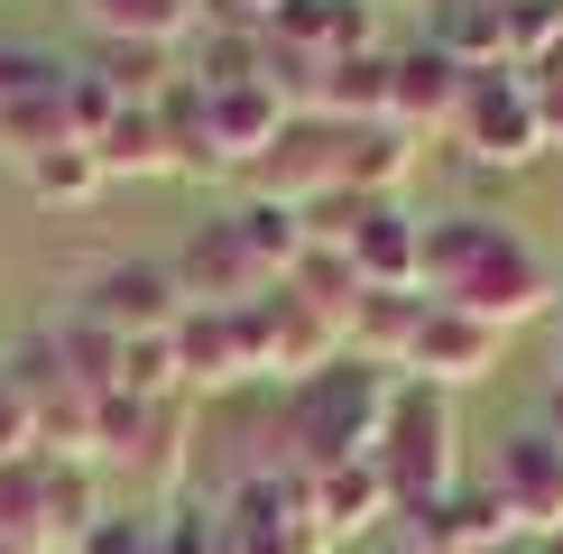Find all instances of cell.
<instances>
[{"label": "cell", "instance_id": "cell-1", "mask_svg": "<svg viewBox=\"0 0 563 554\" xmlns=\"http://www.w3.org/2000/svg\"><path fill=\"white\" fill-rule=\"evenodd\" d=\"M426 296L489 323V333H518V323H545L563 306V277L499 213H426Z\"/></svg>", "mask_w": 563, "mask_h": 554}, {"label": "cell", "instance_id": "cell-2", "mask_svg": "<svg viewBox=\"0 0 563 554\" xmlns=\"http://www.w3.org/2000/svg\"><path fill=\"white\" fill-rule=\"evenodd\" d=\"M388 398H397V369H369V361H351V352L333 369H314V379H296L287 407H277L296 472L369 462V453H379V425H388Z\"/></svg>", "mask_w": 563, "mask_h": 554}, {"label": "cell", "instance_id": "cell-3", "mask_svg": "<svg viewBox=\"0 0 563 554\" xmlns=\"http://www.w3.org/2000/svg\"><path fill=\"white\" fill-rule=\"evenodd\" d=\"M379 480H388V499H397V518L407 508H434L443 490H453V398L426 379H397V398H388V425H379Z\"/></svg>", "mask_w": 563, "mask_h": 554}, {"label": "cell", "instance_id": "cell-4", "mask_svg": "<svg viewBox=\"0 0 563 554\" xmlns=\"http://www.w3.org/2000/svg\"><path fill=\"white\" fill-rule=\"evenodd\" d=\"M453 138L472 167H536L545 157V121H536V84L518 65H489V75L462 84V111H453Z\"/></svg>", "mask_w": 563, "mask_h": 554}, {"label": "cell", "instance_id": "cell-5", "mask_svg": "<svg viewBox=\"0 0 563 554\" xmlns=\"http://www.w3.org/2000/svg\"><path fill=\"white\" fill-rule=\"evenodd\" d=\"M351 157H361V121H323V111H296V121L277 130V148L250 167V195H277V203L351 195Z\"/></svg>", "mask_w": 563, "mask_h": 554}, {"label": "cell", "instance_id": "cell-6", "mask_svg": "<svg viewBox=\"0 0 563 554\" xmlns=\"http://www.w3.org/2000/svg\"><path fill=\"white\" fill-rule=\"evenodd\" d=\"M241 333H250V361L277 369L287 388L342 361V323H333V314H314L296 287H268L260 306H241Z\"/></svg>", "mask_w": 563, "mask_h": 554}, {"label": "cell", "instance_id": "cell-7", "mask_svg": "<svg viewBox=\"0 0 563 554\" xmlns=\"http://www.w3.org/2000/svg\"><path fill=\"white\" fill-rule=\"evenodd\" d=\"M176 287H185V306H213V314H241V306H260V296L277 287V277L250 259V241H241V222L213 213V222H195L185 231V250H176Z\"/></svg>", "mask_w": 563, "mask_h": 554}, {"label": "cell", "instance_id": "cell-8", "mask_svg": "<svg viewBox=\"0 0 563 554\" xmlns=\"http://www.w3.org/2000/svg\"><path fill=\"white\" fill-rule=\"evenodd\" d=\"M75 314H92L111 342H157V333H176L185 287H176L167 259H111L102 277H92V296H84Z\"/></svg>", "mask_w": 563, "mask_h": 554}, {"label": "cell", "instance_id": "cell-9", "mask_svg": "<svg viewBox=\"0 0 563 554\" xmlns=\"http://www.w3.org/2000/svg\"><path fill=\"white\" fill-rule=\"evenodd\" d=\"M203 92V84H195ZM296 121V102L277 92V75L268 84H222V92H203V148H213V167L222 176H250L260 157L277 148V130Z\"/></svg>", "mask_w": 563, "mask_h": 554}, {"label": "cell", "instance_id": "cell-10", "mask_svg": "<svg viewBox=\"0 0 563 554\" xmlns=\"http://www.w3.org/2000/svg\"><path fill=\"white\" fill-rule=\"evenodd\" d=\"M342 250H351V268H361V287H379V296H426V213H407L397 195H369Z\"/></svg>", "mask_w": 563, "mask_h": 554}, {"label": "cell", "instance_id": "cell-11", "mask_svg": "<svg viewBox=\"0 0 563 554\" xmlns=\"http://www.w3.org/2000/svg\"><path fill=\"white\" fill-rule=\"evenodd\" d=\"M361 46H379V0H277L268 19V56L287 65H333Z\"/></svg>", "mask_w": 563, "mask_h": 554}, {"label": "cell", "instance_id": "cell-12", "mask_svg": "<svg viewBox=\"0 0 563 554\" xmlns=\"http://www.w3.org/2000/svg\"><path fill=\"white\" fill-rule=\"evenodd\" d=\"M489 490L508 499V518H518V536H554L563 527V444L545 425H518L489 462Z\"/></svg>", "mask_w": 563, "mask_h": 554}, {"label": "cell", "instance_id": "cell-13", "mask_svg": "<svg viewBox=\"0 0 563 554\" xmlns=\"http://www.w3.org/2000/svg\"><path fill=\"white\" fill-rule=\"evenodd\" d=\"M499 342L508 333H489V323H472V314H453V306H434L426 296V323H416V342H407V379H426V388H472V379H489L499 369Z\"/></svg>", "mask_w": 563, "mask_h": 554}, {"label": "cell", "instance_id": "cell-14", "mask_svg": "<svg viewBox=\"0 0 563 554\" xmlns=\"http://www.w3.org/2000/svg\"><path fill=\"white\" fill-rule=\"evenodd\" d=\"M462 65L443 56V46H397V75H388V130H407V138H426V130H453V111H462Z\"/></svg>", "mask_w": 563, "mask_h": 554}, {"label": "cell", "instance_id": "cell-15", "mask_svg": "<svg viewBox=\"0 0 563 554\" xmlns=\"http://www.w3.org/2000/svg\"><path fill=\"white\" fill-rule=\"evenodd\" d=\"M305 518H314L323 545H351L379 518H397V499H388L379 462H342V472H305Z\"/></svg>", "mask_w": 563, "mask_h": 554}, {"label": "cell", "instance_id": "cell-16", "mask_svg": "<svg viewBox=\"0 0 563 554\" xmlns=\"http://www.w3.org/2000/svg\"><path fill=\"white\" fill-rule=\"evenodd\" d=\"M176 369H185V398H203V388H241V379H260V361H250V333H241V314L185 306V314H176Z\"/></svg>", "mask_w": 563, "mask_h": 554}, {"label": "cell", "instance_id": "cell-17", "mask_svg": "<svg viewBox=\"0 0 563 554\" xmlns=\"http://www.w3.org/2000/svg\"><path fill=\"white\" fill-rule=\"evenodd\" d=\"M407 536L416 545H453V554H481L499 536H518V518H508V499L489 490V480H453L434 508H407Z\"/></svg>", "mask_w": 563, "mask_h": 554}, {"label": "cell", "instance_id": "cell-18", "mask_svg": "<svg viewBox=\"0 0 563 554\" xmlns=\"http://www.w3.org/2000/svg\"><path fill=\"white\" fill-rule=\"evenodd\" d=\"M426 46H443L462 75H489V65H508V10L499 0H434Z\"/></svg>", "mask_w": 563, "mask_h": 554}, {"label": "cell", "instance_id": "cell-19", "mask_svg": "<svg viewBox=\"0 0 563 554\" xmlns=\"http://www.w3.org/2000/svg\"><path fill=\"white\" fill-rule=\"evenodd\" d=\"M416 323H426V296H379V287H369L361 306H351V323H342V352L407 379V342H416Z\"/></svg>", "mask_w": 563, "mask_h": 554}, {"label": "cell", "instance_id": "cell-20", "mask_svg": "<svg viewBox=\"0 0 563 554\" xmlns=\"http://www.w3.org/2000/svg\"><path fill=\"white\" fill-rule=\"evenodd\" d=\"M75 10L102 46H185L203 19L195 0H75Z\"/></svg>", "mask_w": 563, "mask_h": 554}, {"label": "cell", "instance_id": "cell-21", "mask_svg": "<svg viewBox=\"0 0 563 554\" xmlns=\"http://www.w3.org/2000/svg\"><path fill=\"white\" fill-rule=\"evenodd\" d=\"M102 462H56L46 453V554H75L102 527Z\"/></svg>", "mask_w": 563, "mask_h": 554}, {"label": "cell", "instance_id": "cell-22", "mask_svg": "<svg viewBox=\"0 0 563 554\" xmlns=\"http://www.w3.org/2000/svg\"><path fill=\"white\" fill-rule=\"evenodd\" d=\"M231 222H241V241H250V259H260L277 287L296 277V259L314 250V231H305V203H277V195H241L231 203Z\"/></svg>", "mask_w": 563, "mask_h": 554}, {"label": "cell", "instance_id": "cell-23", "mask_svg": "<svg viewBox=\"0 0 563 554\" xmlns=\"http://www.w3.org/2000/svg\"><path fill=\"white\" fill-rule=\"evenodd\" d=\"M92 75L121 92L130 111H157V102L185 84V56H176V46H102V56H92Z\"/></svg>", "mask_w": 563, "mask_h": 554}, {"label": "cell", "instance_id": "cell-24", "mask_svg": "<svg viewBox=\"0 0 563 554\" xmlns=\"http://www.w3.org/2000/svg\"><path fill=\"white\" fill-rule=\"evenodd\" d=\"M0 545L46 554V453L0 462Z\"/></svg>", "mask_w": 563, "mask_h": 554}, {"label": "cell", "instance_id": "cell-25", "mask_svg": "<svg viewBox=\"0 0 563 554\" xmlns=\"http://www.w3.org/2000/svg\"><path fill=\"white\" fill-rule=\"evenodd\" d=\"M102 176H176V148H167V121H157V111H130L121 102V121L102 130Z\"/></svg>", "mask_w": 563, "mask_h": 554}, {"label": "cell", "instance_id": "cell-26", "mask_svg": "<svg viewBox=\"0 0 563 554\" xmlns=\"http://www.w3.org/2000/svg\"><path fill=\"white\" fill-rule=\"evenodd\" d=\"M75 121H65V92H29V102H0V157L10 167H37L46 148H65Z\"/></svg>", "mask_w": 563, "mask_h": 554}, {"label": "cell", "instance_id": "cell-27", "mask_svg": "<svg viewBox=\"0 0 563 554\" xmlns=\"http://www.w3.org/2000/svg\"><path fill=\"white\" fill-rule=\"evenodd\" d=\"M287 287H296L314 314H333V323H351V306L369 296V287H361V268H351V250H333V241H314V250H305Z\"/></svg>", "mask_w": 563, "mask_h": 554}, {"label": "cell", "instance_id": "cell-28", "mask_svg": "<svg viewBox=\"0 0 563 554\" xmlns=\"http://www.w3.org/2000/svg\"><path fill=\"white\" fill-rule=\"evenodd\" d=\"M203 92H222V84H268V37H250V29H203L195 46V65H185Z\"/></svg>", "mask_w": 563, "mask_h": 554}, {"label": "cell", "instance_id": "cell-29", "mask_svg": "<svg viewBox=\"0 0 563 554\" xmlns=\"http://www.w3.org/2000/svg\"><path fill=\"white\" fill-rule=\"evenodd\" d=\"M19 176H29V195H37V203H92V195L111 185V176H102V157H92L84 138H65V148H46L37 167H19Z\"/></svg>", "mask_w": 563, "mask_h": 554}, {"label": "cell", "instance_id": "cell-30", "mask_svg": "<svg viewBox=\"0 0 563 554\" xmlns=\"http://www.w3.org/2000/svg\"><path fill=\"white\" fill-rule=\"evenodd\" d=\"M185 416H195V398H157L148 407V434H139V453L121 462L130 480H185Z\"/></svg>", "mask_w": 563, "mask_h": 554}, {"label": "cell", "instance_id": "cell-31", "mask_svg": "<svg viewBox=\"0 0 563 554\" xmlns=\"http://www.w3.org/2000/svg\"><path fill=\"white\" fill-rule=\"evenodd\" d=\"M75 65L56 56L46 37H0V102H29V92H65Z\"/></svg>", "mask_w": 563, "mask_h": 554}, {"label": "cell", "instance_id": "cell-32", "mask_svg": "<svg viewBox=\"0 0 563 554\" xmlns=\"http://www.w3.org/2000/svg\"><path fill=\"white\" fill-rule=\"evenodd\" d=\"M56 352H65V369H75L84 388H121V342H111L92 314H65L56 323Z\"/></svg>", "mask_w": 563, "mask_h": 554}, {"label": "cell", "instance_id": "cell-33", "mask_svg": "<svg viewBox=\"0 0 563 554\" xmlns=\"http://www.w3.org/2000/svg\"><path fill=\"white\" fill-rule=\"evenodd\" d=\"M121 388L130 398H185V369H176V333H157V342H121Z\"/></svg>", "mask_w": 563, "mask_h": 554}, {"label": "cell", "instance_id": "cell-34", "mask_svg": "<svg viewBox=\"0 0 563 554\" xmlns=\"http://www.w3.org/2000/svg\"><path fill=\"white\" fill-rule=\"evenodd\" d=\"M65 121H75V138H84V148H102V130L121 121V92L92 75V65H75V84H65Z\"/></svg>", "mask_w": 563, "mask_h": 554}, {"label": "cell", "instance_id": "cell-35", "mask_svg": "<svg viewBox=\"0 0 563 554\" xmlns=\"http://www.w3.org/2000/svg\"><path fill=\"white\" fill-rule=\"evenodd\" d=\"M167 554H231V518L222 508H176L167 518Z\"/></svg>", "mask_w": 563, "mask_h": 554}, {"label": "cell", "instance_id": "cell-36", "mask_svg": "<svg viewBox=\"0 0 563 554\" xmlns=\"http://www.w3.org/2000/svg\"><path fill=\"white\" fill-rule=\"evenodd\" d=\"M19 453H37V416H29V398H19L10 361H0V462H19Z\"/></svg>", "mask_w": 563, "mask_h": 554}, {"label": "cell", "instance_id": "cell-37", "mask_svg": "<svg viewBox=\"0 0 563 554\" xmlns=\"http://www.w3.org/2000/svg\"><path fill=\"white\" fill-rule=\"evenodd\" d=\"M527 84H536V121H545V148H563V56H554V65H536Z\"/></svg>", "mask_w": 563, "mask_h": 554}, {"label": "cell", "instance_id": "cell-38", "mask_svg": "<svg viewBox=\"0 0 563 554\" xmlns=\"http://www.w3.org/2000/svg\"><path fill=\"white\" fill-rule=\"evenodd\" d=\"M536 425H545V434H554V444H563V379L545 388V407H536Z\"/></svg>", "mask_w": 563, "mask_h": 554}, {"label": "cell", "instance_id": "cell-39", "mask_svg": "<svg viewBox=\"0 0 563 554\" xmlns=\"http://www.w3.org/2000/svg\"><path fill=\"white\" fill-rule=\"evenodd\" d=\"M545 323H554V379H563V306H554V314H545Z\"/></svg>", "mask_w": 563, "mask_h": 554}, {"label": "cell", "instance_id": "cell-40", "mask_svg": "<svg viewBox=\"0 0 563 554\" xmlns=\"http://www.w3.org/2000/svg\"><path fill=\"white\" fill-rule=\"evenodd\" d=\"M397 554H453V545H416V536H407V545H397Z\"/></svg>", "mask_w": 563, "mask_h": 554}, {"label": "cell", "instance_id": "cell-41", "mask_svg": "<svg viewBox=\"0 0 563 554\" xmlns=\"http://www.w3.org/2000/svg\"><path fill=\"white\" fill-rule=\"evenodd\" d=\"M536 554H563V527H554V536H536Z\"/></svg>", "mask_w": 563, "mask_h": 554}, {"label": "cell", "instance_id": "cell-42", "mask_svg": "<svg viewBox=\"0 0 563 554\" xmlns=\"http://www.w3.org/2000/svg\"><path fill=\"white\" fill-rule=\"evenodd\" d=\"M499 10H508V0H499Z\"/></svg>", "mask_w": 563, "mask_h": 554}]
</instances>
